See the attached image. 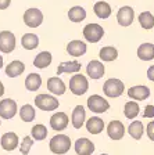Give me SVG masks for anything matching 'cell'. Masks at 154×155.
<instances>
[{"label": "cell", "mask_w": 154, "mask_h": 155, "mask_svg": "<svg viewBox=\"0 0 154 155\" xmlns=\"http://www.w3.org/2000/svg\"><path fill=\"white\" fill-rule=\"evenodd\" d=\"M49 147H50V151L53 154L57 155L67 154L71 148V139L65 134H57L54 137H51Z\"/></svg>", "instance_id": "cell-1"}, {"label": "cell", "mask_w": 154, "mask_h": 155, "mask_svg": "<svg viewBox=\"0 0 154 155\" xmlns=\"http://www.w3.org/2000/svg\"><path fill=\"white\" fill-rule=\"evenodd\" d=\"M89 89V82L84 75H75L70 79V90L75 94V96H82L85 94Z\"/></svg>", "instance_id": "cell-2"}, {"label": "cell", "mask_w": 154, "mask_h": 155, "mask_svg": "<svg viewBox=\"0 0 154 155\" xmlns=\"http://www.w3.org/2000/svg\"><path fill=\"white\" fill-rule=\"evenodd\" d=\"M124 83H122L119 79H108L106 81L104 86H103V91L107 97L110 98H115V97H119L122 93H124Z\"/></svg>", "instance_id": "cell-3"}, {"label": "cell", "mask_w": 154, "mask_h": 155, "mask_svg": "<svg viewBox=\"0 0 154 155\" xmlns=\"http://www.w3.org/2000/svg\"><path fill=\"white\" fill-rule=\"evenodd\" d=\"M87 107H89L90 111H93L96 114H103L108 111L110 108V104L107 100H104L101 96L99 94H93V96H90L87 98Z\"/></svg>", "instance_id": "cell-4"}, {"label": "cell", "mask_w": 154, "mask_h": 155, "mask_svg": "<svg viewBox=\"0 0 154 155\" xmlns=\"http://www.w3.org/2000/svg\"><path fill=\"white\" fill-rule=\"evenodd\" d=\"M104 35V29L99 24H87L84 28V36L87 42L97 43Z\"/></svg>", "instance_id": "cell-5"}, {"label": "cell", "mask_w": 154, "mask_h": 155, "mask_svg": "<svg viewBox=\"0 0 154 155\" xmlns=\"http://www.w3.org/2000/svg\"><path fill=\"white\" fill-rule=\"evenodd\" d=\"M35 104L42 111H54L56 108H58V100H56L53 96H47V94L36 96Z\"/></svg>", "instance_id": "cell-6"}, {"label": "cell", "mask_w": 154, "mask_h": 155, "mask_svg": "<svg viewBox=\"0 0 154 155\" xmlns=\"http://www.w3.org/2000/svg\"><path fill=\"white\" fill-rule=\"evenodd\" d=\"M15 48V36L10 31H2L0 32V51L2 53H11Z\"/></svg>", "instance_id": "cell-7"}, {"label": "cell", "mask_w": 154, "mask_h": 155, "mask_svg": "<svg viewBox=\"0 0 154 155\" xmlns=\"http://www.w3.org/2000/svg\"><path fill=\"white\" fill-rule=\"evenodd\" d=\"M43 21V14L39 8H29L24 14V22L29 28H36L42 24Z\"/></svg>", "instance_id": "cell-8"}, {"label": "cell", "mask_w": 154, "mask_h": 155, "mask_svg": "<svg viewBox=\"0 0 154 155\" xmlns=\"http://www.w3.org/2000/svg\"><path fill=\"white\" fill-rule=\"evenodd\" d=\"M17 103L11 98L0 100V116L3 119H11L17 114Z\"/></svg>", "instance_id": "cell-9"}, {"label": "cell", "mask_w": 154, "mask_h": 155, "mask_svg": "<svg viewBox=\"0 0 154 155\" xmlns=\"http://www.w3.org/2000/svg\"><path fill=\"white\" fill-rule=\"evenodd\" d=\"M133 18H135V13H133V8L129 6L121 7L117 14V21L121 26H129L133 22Z\"/></svg>", "instance_id": "cell-10"}, {"label": "cell", "mask_w": 154, "mask_h": 155, "mask_svg": "<svg viewBox=\"0 0 154 155\" xmlns=\"http://www.w3.org/2000/svg\"><path fill=\"white\" fill-rule=\"evenodd\" d=\"M50 126L51 129L61 132L68 126V116L64 112H56L54 115L50 118Z\"/></svg>", "instance_id": "cell-11"}, {"label": "cell", "mask_w": 154, "mask_h": 155, "mask_svg": "<svg viewBox=\"0 0 154 155\" xmlns=\"http://www.w3.org/2000/svg\"><path fill=\"white\" fill-rule=\"evenodd\" d=\"M107 133H108L110 139L112 140H121L125 134V127L119 120H112L110 122L108 127H107Z\"/></svg>", "instance_id": "cell-12"}, {"label": "cell", "mask_w": 154, "mask_h": 155, "mask_svg": "<svg viewBox=\"0 0 154 155\" xmlns=\"http://www.w3.org/2000/svg\"><path fill=\"white\" fill-rule=\"evenodd\" d=\"M0 145L6 151H13V150H15L18 147V136L13 132L6 133V134H3L2 140H0Z\"/></svg>", "instance_id": "cell-13"}, {"label": "cell", "mask_w": 154, "mask_h": 155, "mask_svg": "<svg viewBox=\"0 0 154 155\" xmlns=\"http://www.w3.org/2000/svg\"><path fill=\"white\" fill-rule=\"evenodd\" d=\"M75 151L78 155H90L94 151V144L89 139H78L75 141Z\"/></svg>", "instance_id": "cell-14"}, {"label": "cell", "mask_w": 154, "mask_h": 155, "mask_svg": "<svg viewBox=\"0 0 154 155\" xmlns=\"http://www.w3.org/2000/svg\"><path fill=\"white\" fill-rule=\"evenodd\" d=\"M128 96L131 97L132 100L143 101V100H146V98H149V96H150V89L146 86H133L128 90Z\"/></svg>", "instance_id": "cell-15"}, {"label": "cell", "mask_w": 154, "mask_h": 155, "mask_svg": "<svg viewBox=\"0 0 154 155\" xmlns=\"http://www.w3.org/2000/svg\"><path fill=\"white\" fill-rule=\"evenodd\" d=\"M86 72H87V75H89L92 79H100V78L104 75V72L106 71H104V65H103L101 62L93 60V61H90L89 64H87Z\"/></svg>", "instance_id": "cell-16"}, {"label": "cell", "mask_w": 154, "mask_h": 155, "mask_svg": "<svg viewBox=\"0 0 154 155\" xmlns=\"http://www.w3.org/2000/svg\"><path fill=\"white\" fill-rule=\"evenodd\" d=\"M67 51L70 55L80 57V55H84L85 53H86V45H85L82 40H72V42L68 43Z\"/></svg>", "instance_id": "cell-17"}, {"label": "cell", "mask_w": 154, "mask_h": 155, "mask_svg": "<svg viewBox=\"0 0 154 155\" xmlns=\"http://www.w3.org/2000/svg\"><path fill=\"white\" fill-rule=\"evenodd\" d=\"M85 118H86V111L82 105H77L72 111V125L75 129H80L85 123Z\"/></svg>", "instance_id": "cell-18"}, {"label": "cell", "mask_w": 154, "mask_h": 155, "mask_svg": "<svg viewBox=\"0 0 154 155\" xmlns=\"http://www.w3.org/2000/svg\"><path fill=\"white\" fill-rule=\"evenodd\" d=\"M47 89L53 94H57V96H61V94L65 93V84L58 76L57 78H50V79H49L47 81Z\"/></svg>", "instance_id": "cell-19"}, {"label": "cell", "mask_w": 154, "mask_h": 155, "mask_svg": "<svg viewBox=\"0 0 154 155\" xmlns=\"http://www.w3.org/2000/svg\"><path fill=\"white\" fill-rule=\"evenodd\" d=\"M138 57L143 61H150L154 58V45L151 43H143L138 48Z\"/></svg>", "instance_id": "cell-20"}, {"label": "cell", "mask_w": 154, "mask_h": 155, "mask_svg": "<svg viewBox=\"0 0 154 155\" xmlns=\"http://www.w3.org/2000/svg\"><path fill=\"white\" fill-rule=\"evenodd\" d=\"M86 129L92 134H99L104 129V122H103V119H100L99 116H92L86 122Z\"/></svg>", "instance_id": "cell-21"}, {"label": "cell", "mask_w": 154, "mask_h": 155, "mask_svg": "<svg viewBox=\"0 0 154 155\" xmlns=\"http://www.w3.org/2000/svg\"><path fill=\"white\" fill-rule=\"evenodd\" d=\"M24 69H25L24 62L15 60V61H11L6 67V75L7 76H10V78H17V76H19V75L22 74Z\"/></svg>", "instance_id": "cell-22"}, {"label": "cell", "mask_w": 154, "mask_h": 155, "mask_svg": "<svg viewBox=\"0 0 154 155\" xmlns=\"http://www.w3.org/2000/svg\"><path fill=\"white\" fill-rule=\"evenodd\" d=\"M80 71V64L78 61H68V62H61L57 67V75L61 74H72V72Z\"/></svg>", "instance_id": "cell-23"}, {"label": "cell", "mask_w": 154, "mask_h": 155, "mask_svg": "<svg viewBox=\"0 0 154 155\" xmlns=\"http://www.w3.org/2000/svg\"><path fill=\"white\" fill-rule=\"evenodd\" d=\"M93 11L99 18L104 19V18H108L111 15V7H110L108 3L106 2H97L93 7Z\"/></svg>", "instance_id": "cell-24"}, {"label": "cell", "mask_w": 154, "mask_h": 155, "mask_svg": "<svg viewBox=\"0 0 154 155\" xmlns=\"http://www.w3.org/2000/svg\"><path fill=\"white\" fill-rule=\"evenodd\" d=\"M21 45L25 50H33L39 46V38L35 33H25L21 39Z\"/></svg>", "instance_id": "cell-25"}, {"label": "cell", "mask_w": 154, "mask_h": 155, "mask_svg": "<svg viewBox=\"0 0 154 155\" xmlns=\"http://www.w3.org/2000/svg\"><path fill=\"white\" fill-rule=\"evenodd\" d=\"M42 86V78L39 74H29L25 79V87L29 91H36Z\"/></svg>", "instance_id": "cell-26"}, {"label": "cell", "mask_w": 154, "mask_h": 155, "mask_svg": "<svg viewBox=\"0 0 154 155\" xmlns=\"http://www.w3.org/2000/svg\"><path fill=\"white\" fill-rule=\"evenodd\" d=\"M50 64H51V54L49 51L39 53V54L36 55V58L33 60V65H35L36 68H40V69L49 67Z\"/></svg>", "instance_id": "cell-27"}, {"label": "cell", "mask_w": 154, "mask_h": 155, "mask_svg": "<svg viewBox=\"0 0 154 155\" xmlns=\"http://www.w3.org/2000/svg\"><path fill=\"white\" fill-rule=\"evenodd\" d=\"M68 18L72 21V22H80L86 18V11H85L84 7L80 6H75L68 11Z\"/></svg>", "instance_id": "cell-28"}, {"label": "cell", "mask_w": 154, "mask_h": 155, "mask_svg": "<svg viewBox=\"0 0 154 155\" xmlns=\"http://www.w3.org/2000/svg\"><path fill=\"white\" fill-rule=\"evenodd\" d=\"M19 116L24 122H32L35 119V108L29 104H25V105L19 110Z\"/></svg>", "instance_id": "cell-29"}, {"label": "cell", "mask_w": 154, "mask_h": 155, "mask_svg": "<svg viewBox=\"0 0 154 155\" xmlns=\"http://www.w3.org/2000/svg\"><path fill=\"white\" fill-rule=\"evenodd\" d=\"M128 133L133 137L135 140H140L142 136H143V123L136 120V122H132L128 127Z\"/></svg>", "instance_id": "cell-30"}, {"label": "cell", "mask_w": 154, "mask_h": 155, "mask_svg": "<svg viewBox=\"0 0 154 155\" xmlns=\"http://www.w3.org/2000/svg\"><path fill=\"white\" fill-rule=\"evenodd\" d=\"M139 114V105L135 101H128L124 107V115L128 118V119H133L136 118Z\"/></svg>", "instance_id": "cell-31"}, {"label": "cell", "mask_w": 154, "mask_h": 155, "mask_svg": "<svg viewBox=\"0 0 154 155\" xmlns=\"http://www.w3.org/2000/svg\"><path fill=\"white\" fill-rule=\"evenodd\" d=\"M139 22H140L142 28L145 29H151L154 28V17L151 13L145 11V13L139 14Z\"/></svg>", "instance_id": "cell-32"}, {"label": "cell", "mask_w": 154, "mask_h": 155, "mask_svg": "<svg viewBox=\"0 0 154 155\" xmlns=\"http://www.w3.org/2000/svg\"><path fill=\"white\" fill-rule=\"evenodd\" d=\"M31 134H32V140L36 141H40V140H45L46 136H47V129H46L45 125H35L31 130Z\"/></svg>", "instance_id": "cell-33"}, {"label": "cell", "mask_w": 154, "mask_h": 155, "mask_svg": "<svg viewBox=\"0 0 154 155\" xmlns=\"http://www.w3.org/2000/svg\"><path fill=\"white\" fill-rule=\"evenodd\" d=\"M118 57V51H117V48L114 47H103L100 50V58H101L103 61H114L115 58Z\"/></svg>", "instance_id": "cell-34"}, {"label": "cell", "mask_w": 154, "mask_h": 155, "mask_svg": "<svg viewBox=\"0 0 154 155\" xmlns=\"http://www.w3.org/2000/svg\"><path fill=\"white\" fill-rule=\"evenodd\" d=\"M32 145H33L32 137L25 136V137L22 139V143L19 144V151H21V154H22V155H28L29 151H31V148H32Z\"/></svg>", "instance_id": "cell-35"}, {"label": "cell", "mask_w": 154, "mask_h": 155, "mask_svg": "<svg viewBox=\"0 0 154 155\" xmlns=\"http://www.w3.org/2000/svg\"><path fill=\"white\" fill-rule=\"evenodd\" d=\"M145 118H154V105H147L145 108Z\"/></svg>", "instance_id": "cell-36"}, {"label": "cell", "mask_w": 154, "mask_h": 155, "mask_svg": "<svg viewBox=\"0 0 154 155\" xmlns=\"http://www.w3.org/2000/svg\"><path fill=\"white\" fill-rule=\"evenodd\" d=\"M147 136L151 141H154V122H150L147 125Z\"/></svg>", "instance_id": "cell-37"}, {"label": "cell", "mask_w": 154, "mask_h": 155, "mask_svg": "<svg viewBox=\"0 0 154 155\" xmlns=\"http://www.w3.org/2000/svg\"><path fill=\"white\" fill-rule=\"evenodd\" d=\"M11 4V0H0V10H6Z\"/></svg>", "instance_id": "cell-38"}, {"label": "cell", "mask_w": 154, "mask_h": 155, "mask_svg": "<svg viewBox=\"0 0 154 155\" xmlns=\"http://www.w3.org/2000/svg\"><path fill=\"white\" fill-rule=\"evenodd\" d=\"M147 76L150 81L154 82V65H151L150 68H149V71H147Z\"/></svg>", "instance_id": "cell-39"}, {"label": "cell", "mask_w": 154, "mask_h": 155, "mask_svg": "<svg viewBox=\"0 0 154 155\" xmlns=\"http://www.w3.org/2000/svg\"><path fill=\"white\" fill-rule=\"evenodd\" d=\"M3 94H4V86H3V83L0 82V97L3 96Z\"/></svg>", "instance_id": "cell-40"}, {"label": "cell", "mask_w": 154, "mask_h": 155, "mask_svg": "<svg viewBox=\"0 0 154 155\" xmlns=\"http://www.w3.org/2000/svg\"><path fill=\"white\" fill-rule=\"evenodd\" d=\"M3 67V57H2V55H0V68Z\"/></svg>", "instance_id": "cell-41"}, {"label": "cell", "mask_w": 154, "mask_h": 155, "mask_svg": "<svg viewBox=\"0 0 154 155\" xmlns=\"http://www.w3.org/2000/svg\"><path fill=\"white\" fill-rule=\"evenodd\" d=\"M101 155H108V154H101Z\"/></svg>", "instance_id": "cell-42"}]
</instances>
